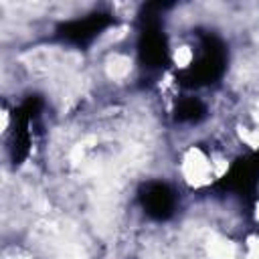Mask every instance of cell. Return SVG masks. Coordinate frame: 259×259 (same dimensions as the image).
<instances>
[{"instance_id":"obj_2","label":"cell","mask_w":259,"mask_h":259,"mask_svg":"<svg viewBox=\"0 0 259 259\" xmlns=\"http://www.w3.org/2000/svg\"><path fill=\"white\" fill-rule=\"evenodd\" d=\"M105 18L103 16H93V18H85V20H75L69 26H65V36L75 40V42H85L89 40L99 28L105 26Z\"/></svg>"},{"instance_id":"obj_1","label":"cell","mask_w":259,"mask_h":259,"mask_svg":"<svg viewBox=\"0 0 259 259\" xmlns=\"http://www.w3.org/2000/svg\"><path fill=\"white\" fill-rule=\"evenodd\" d=\"M142 202H144L146 212L154 219H166L174 210L172 190L166 184H160V182H152V184L146 186V190L142 194Z\"/></svg>"},{"instance_id":"obj_3","label":"cell","mask_w":259,"mask_h":259,"mask_svg":"<svg viewBox=\"0 0 259 259\" xmlns=\"http://www.w3.org/2000/svg\"><path fill=\"white\" fill-rule=\"evenodd\" d=\"M202 111H204V107L196 99H184L178 105V117L180 119H198Z\"/></svg>"}]
</instances>
